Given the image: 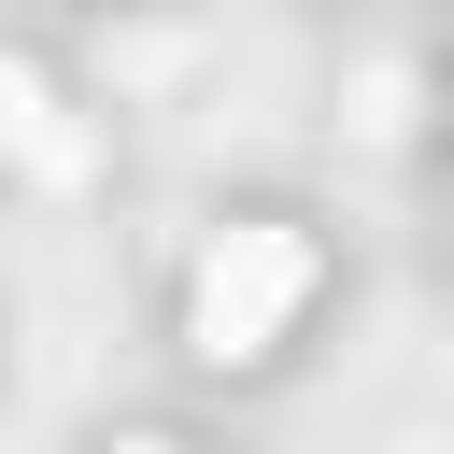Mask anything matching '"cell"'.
Returning a JSON list of instances; mask_svg holds the SVG:
<instances>
[{
    "label": "cell",
    "mask_w": 454,
    "mask_h": 454,
    "mask_svg": "<svg viewBox=\"0 0 454 454\" xmlns=\"http://www.w3.org/2000/svg\"><path fill=\"white\" fill-rule=\"evenodd\" d=\"M114 454H184V440H114Z\"/></svg>",
    "instance_id": "obj_3"
},
{
    "label": "cell",
    "mask_w": 454,
    "mask_h": 454,
    "mask_svg": "<svg viewBox=\"0 0 454 454\" xmlns=\"http://www.w3.org/2000/svg\"><path fill=\"white\" fill-rule=\"evenodd\" d=\"M298 298H312V227L241 213V227L199 255V284H184V340H199L213 369H255V355L298 326Z\"/></svg>",
    "instance_id": "obj_1"
},
{
    "label": "cell",
    "mask_w": 454,
    "mask_h": 454,
    "mask_svg": "<svg viewBox=\"0 0 454 454\" xmlns=\"http://www.w3.org/2000/svg\"><path fill=\"white\" fill-rule=\"evenodd\" d=\"M0 156H28L43 184H71V170H85V128L43 99V71H28V57H0Z\"/></svg>",
    "instance_id": "obj_2"
}]
</instances>
